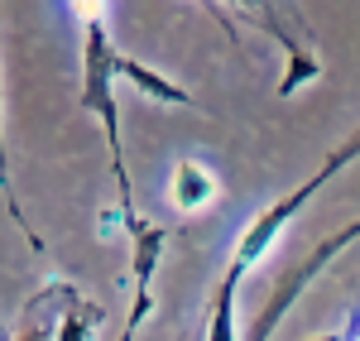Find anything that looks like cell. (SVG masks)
<instances>
[{"label":"cell","mask_w":360,"mask_h":341,"mask_svg":"<svg viewBox=\"0 0 360 341\" xmlns=\"http://www.w3.org/2000/svg\"><path fill=\"white\" fill-rule=\"evenodd\" d=\"M231 288H236V279H226L221 303H217V317H212V327H207V341H236V308H231Z\"/></svg>","instance_id":"cell-4"},{"label":"cell","mask_w":360,"mask_h":341,"mask_svg":"<svg viewBox=\"0 0 360 341\" xmlns=\"http://www.w3.org/2000/svg\"><path fill=\"white\" fill-rule=\"evenodd\" d=\"M312 188H317V183L298 188L293 198L274 202V207H269L264 217H255V221H250V231L240 236V245H236V259H231V274H226V279H240V274H245L255 259H264V250H269V245L278 240V231L288 226V221H293V212H298V207H303V202L312 198Z\"/></svg>","instance_id":"cell-1"},{"label":"cell","mask_w":360,"mask_h":341,"mask_svg":"<svg viewBox=\"0 0 360 341\" xmlns=\"http://www.w3.org/2000/svg\"><path fill=\"white\" fill-rule=\"evenodd\" d=\"M72 10L82 15L86 25H101V10H106V0H72Z\"/></svg>","instance_id":"cell-6"},{"label":"cell","mask_w":360,"mask_h":341,"mask_svg":"<svg viewBox=\"0 0 360 341\" xmlns=\"http://www.w3.org/2000/svg\"><path fill=\"white\" fill-rule=\"evenodd\" d=\"M86 337H91V317H86V313H63L58 341H86Z\"/></svg>","instance_id":"cell-5"},{"label":"cell","mask_w":360,"mask_h":341,"mask_svg":"<svg viewBox=\"0 0 360 341\" xmlns=\"http://www.w3.org/2000/svg\"><path fill=\"white\" fill-rule=\"evenodd\" d=\"M15 341H49V332H39V327H29V332H20Z\"/></svg>","instance_id":"cell-7"},{"label":"cell","mask_w":360,"mask_h":341,"mask_svg":"<svg viewBox=\"0 0 360 341\" xmlns=\"http://www.w3.org/2000/svg\"><path fill=\"white\" fill-rule=\"evenodd\" d=\"M217 193H221V178L207 169L202 159H178L173 173H168V202H173L183 217H193V212H202V207H212Z\"/></svg>","instance_id":"cell-2"},{"label":"cell","mask_w":360,"mask_h":341,"mask_svg":"<svg viewBox=\"0 0 360 341\" xmlns=\"http://www.w3.org/2000/svg\"><path fill=\"white\" fill-rule=\"evenodd\" d=\"M115 67L125 72V82L139 86V91H149L154 101H173V106H178V101H188V91H183V86H173V82H164L154 67H139V63H130V58H115Z\"/></svg>","instance_id":"cell-3"}]
</instances>
